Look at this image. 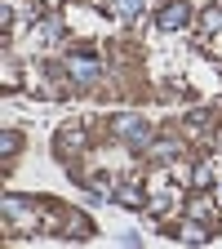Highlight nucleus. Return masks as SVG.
Returning a JSON list of instances; mask_svg holds the SVG:
<instances>
[{
	"instance_id": "nucleus-6",
	"label": "nucleus",
	"mask_w": 222,
	"mask_h": 249,
	"mask_svg": "<svg viewBox=\"0 0 222 249\" xmlns=\"http://www.w3.org/2000/svg\"><path fill=\"white\" fill-rule=\"evenodd\" d=\"M205 27H222V9H209L205 14Z\"/></svg>"
},
{
	"instance_id": "nucleus-2",
	"label": "nucleus",
	"mask_w": 222,
	"mask_h": 249,
	"mask_svg": "<svg viewBox=\"0 0 222 249\" xmlns=\"http://www.w3.org/2000/svg\"><path fill=\"white\" fill-rule=\"evenodd\" d=\"M67 71H71V80L93 85V80L102 76V62H98V58H89V53H76V58H67Z\"/></svg>"
},
{
	"instance_id": "nucleus-1",
	"label": "nucleus",
	"mask_w": 222,
	"mask_h": 249,
	"mask_svg": "<svg viewBox=\"0 0 222 249\" xmlns=\"http://www.w3.org/2000/svg\"><path fill=\"white\" fill-rule=\"evenodd\" d=\"M116 138H124L129 147H147L151 142V129H147V120H138V116H120L116 120Z\"/></svg>"
},
{
	"instance_id": "nucleus-4",
	"label": "nucleus",
	"mask_w": 222,
	"mask_h": 249,
	"mask_svg": "<svg viewBox=\"0 0 222 249\" xmlns=\"http://www.w3.org/2000/svg\"><path fill=\"white\" fill-rule=\"evenodd\" d=\"M116 9H120L124 18H134V14H142V0H116Z\"/></svg>"
},
{
	"instance_id": "nucleus-5",
	"label": "nucleus",
	"mask_w": 222,
	"mask_h": 249,
	"mask_svg": "<svg viewBox=\"0 0 222 249\" xmlns=\"http://www.w3.org/2000/svg\"><path fill=\"white\" fill-rule=\"evenodd\" d=\"M120 205H142V196H138V187H120Z\"/></svg>"
},
{
	"instance_id": "nucleus-3",
	"label": "nucleus",
	"mask_w": 222,
	"mask_h": 249,
	"mask_svg": "<svg viewBox=\"0 0 222 249\" xmlns=\"http://www.w3.org/2000/svg\"><path fill=\"white\" fill-rule=\"evenodd\" d=\"M182 22H187V5H169L160 14V27H182Z\"/></svg>"
}]
</instances>
